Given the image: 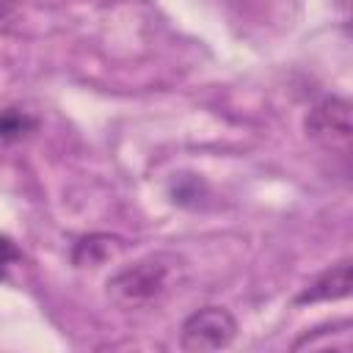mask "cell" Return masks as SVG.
<instances>
[{
  "label": "cell",
  "mask_w": 353,
  "mask_h": 353,
  "mask_svg": "<svg viewBox=\"0 0 353 353\" xmlns=\"http://www.w3.org/2000/svg\"><path fill=\"white\" fill-rule=\"evenodd\" d=\"M36 116L25 108H3L0 110V143H17L36 130Z\"/></svg>",
  "instance_id": "6"
},
{
  "label": "cell",
  "mask_w": 353,
  "mask_h": 353,
  "mask_svg": "<svg viewBox=\"0 0 353 353\" xmlns=\"http://www.w3.org/2000/svg\"><path fill=\"white\" fill-rule=\"evenodd\" d=\"M19 259V248L8 240V237H0V276L6 273V268L11 265V262H17Z\"/></svg>",
  "instance_id": "7"
},
{
  "label": "cell",
  "mask_w": 353,
  "mask_h": 353,
  "mask_svg": "<svg viewBox=\"0 0 353 353\" xmlns=\"http://www.w3.org/2000/svg\"><path fill=\"white\" fill-rule=\"evenodd\" d=\"M237 323L234 317L221 306H204L193 312L179 331V347L185 353H210L223 350L234 342Z\"/></svg>",
  "instance_id": "2"
},
{
  "label": "cell",
  "mask_w": 353,
  "mask_h": 353,
  "mask_svg": "<svg viewBox=\"0 0 353 353\" xmlns=\"http://www.w3.org/2000/svg\"><path fill=\"white\" fill-rule=\"evenodd\" d=\"M350 284H353V273H350V262H339L336 268L325 270L320 279H314L295 301L298 303H317V301H339L345 295H350Z\"/></svg>",
  "instance_id": "4"
},
{
  "label": "cell",
  "mask_w": 353,
  "mask_h": 353,
  "mask_svg": "<svg viewBox=\"0 0 353 353\" xmlns=\"http://www.w3.org/2000/svg\"><path fill=\"white\" fill-rule=\"evenodd\" d=\"M124 248V243L119 237H110V234H91V237H83L77 245H74V265L77 268H99L105 265L108 259L119 256Z\"/></svg>",
  "instance_id": "5"
},
{
  "label": "cell",
  "mask_w": 353,
  "mask_h": 353,
  "mask_svg": "<svg viewBox=\"0 0 353 353\" xmlns=\"http://www.w3.org/2000/svg\"><path fill=\"white\" fill-rule=\"evenodd\" d=\"M306 135L312 141H317L320 146L331 149V152H347L350 149V135H353V124H350V102L342 97H328L323 102H317L309 113H306Z\"/></svg>",
  "instance_id": "3"
},
{
  "label": "cell",
  "mask_w": 353,
  "mask_h": 353,
  "mask_svg": "<svg viewBox=\"0 0 353 353\" xmlns=\"http://www.w3.org/2000/svg\"><path fill=\"white\" fill-rule=\"evenodd\" d=\"M185 281L188 262L174 251H154L113 273L105 284V295L113 306L124 312H138L163 303Z\"/></svg>",
  "instance_id": "1"
}]
</instances>
